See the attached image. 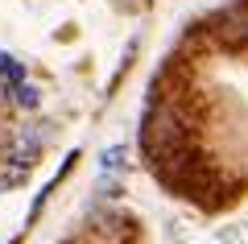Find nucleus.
<instances>
[{
  "mask_svg": "<svg viewBox=\"0 0 248 244\" xmlns=\"http://www.w3.org/2000/svg\"><path fill=\"white\" fill-rule=\"evenodd\" d=\"M215 244H248L244 228H228V232H215Z\"/></svg>",
  "mask_w": 248,
  "mask_h": 244,
  "instance_id": "obj_5",
  "label": "nucleus"
},
{
  "mask_svg": "<svg viewBox=\"0 0 248 244\" xmlns=\"http://www.w3.org/2000/svg\"><path fill=\"white\" fill-rule=\"evenodd\" d=\"M244 37H248V13L236 9V13H228V17L219 21V42L236 46V42H244Z\"/></svg>",
  "mask_w": 248,
  "mask_h": 244,
  "instance_id": "obj_1",
  "label": "nucleus"
},
{
  "mask_svg": "<svg viewBox=\"0 0 248 244\" xmlns=\"http://www.w3.org/2000/svg\"><path fill=\"white\" fill-rule=\"evenodd\" d=\"M13 99H17L21 108H37V104H42L37 87H29V83H17V87H13Z\"/></svg>",
  "mask_w": 248,
  "mask_h": 244,
  "instance_id": "obj_4",
  "label": "nucleus"
},
{
  "mask_svg": "<svg viewBox=\"0 0 248 244\" xmlns=\"http://www.w3.org/2000/svg\"><path fill=\"white\" fill-rule=\"evenodd\" d=\"M0 75L9 79L13 87H17V83H25V66H21L17 58H9V54H0Z\"/></svg>",
  "mask_w": 248,
  "mask_h": 244,
  "instance_id": "obj_3",
  "label": "nucleus"
},
{
  "mask_svg": "<svg viewBox=\"0 0 248 244\" xmlns=\"http://www.w3.org/2000/svg\"><path fill=\"white\" fill-rule=\"evenodd\" d=\"M124 162H128V149H124V145H112V149H104V157H99V170L112 174V170H120Z\"/></svg>",
  "mask_w": 248,
  "mask_h": 244,
  "instance_id": "obj_2",
  "label": "nucleus"
}]
</instances>
